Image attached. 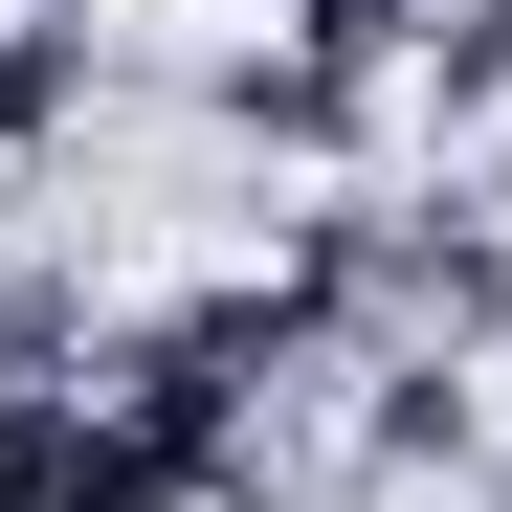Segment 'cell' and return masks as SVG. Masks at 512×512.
<instances>
[{"instance_id": "1", "label": "cell", "mask_w": 512, "mask_h": 512, "mask_svg": "<svg viewBox=\"0 0 512 512\" xmlns=\"http://www.w3.org/2000/svg\"><path fill=\"white\" fill-rule=\"evenodd\" d=\"M90 90H112V45H90V23H0V156L90 134Z\"/></svg>"}, {"instance_id": "2", "label": "cell", "mask_w": 512, "mask_h": 512, "mask_svg": "<svg viewBox=\"0 0 512 512\" xmlns=\"http://www.w3.org/2000/svg\"><path fill=\"white\" fill-rule=\"evenodd\" d=\"M0 23H90V0H0Z\"/></svg>"}]
</instances>
